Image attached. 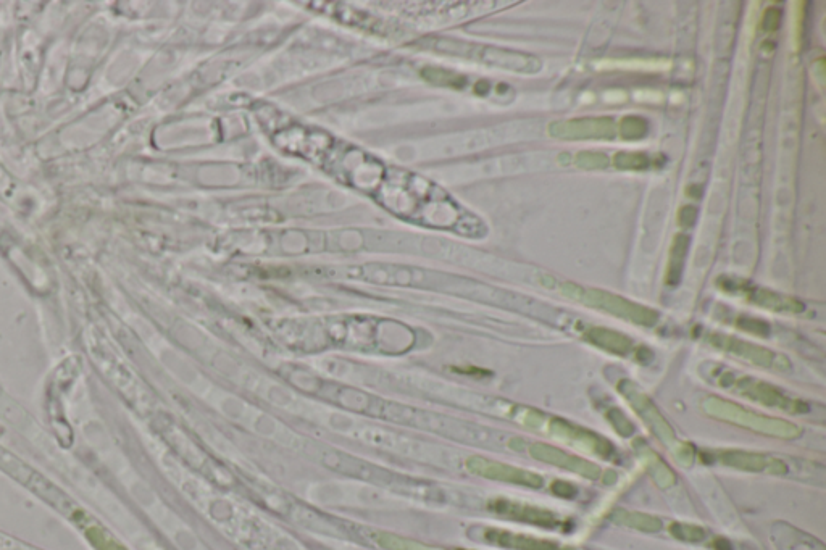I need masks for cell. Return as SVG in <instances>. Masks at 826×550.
<instances>
[{"label":"cell","mask_w":826,"mask_h":550,"mask_svg":"<svg viewBox=\"0 0 826 550\" xmlns=\"http://www.w3.org/2000/svg\"><path fill=\"white\" fill-rule=\"evenodd\" d=\"M483 538L491 544L510 550H564L560 549L555 542L547 541V539L533 538V536L512 533V531L484 530Z\"/></svg>","instance_id":"5bb4252c"},{"label":"cell","mask_w":826,"mask_h":550,"mask_svg":"<svg viewBox=\"0 0 826 550\" xmlns=\"http://www.w3.org/2000/svg\"><path fill=\"white\" fill-rule=\"evenodd\" d=\"M489 507L501 517L522 521V523H528V525L541 526V528H547V530H555V528L564 525V521L557 517V513L541 509V507H534V505L523 504V502H515V500H493Z\"/></svg>","instance_id":"7c38bea8"},{"label":"cell","mask_w":826,"mask_h":550,"mask_svg":"<svg viewBox=\"0 0 826 550\" xmlns=\"http://www.w3.org/2000/svg\"><path fill=\"white\" fill-rule=\"evenodd\" d=\"M618 391L630 402L631 409L635 410L636 415L643 420L647 430L651 431L654 438L673 455V459L683 467H691L696 459L694 447L676 436L673 426L668 423L664 413L660 412L659 407L654 404V400L647 396L635 381L628 380V378L618 381Z\"/></svg>","instance_id":"277c9868"},{"label":"cell","mask_w":826,"mask_h":550,"mask_svg":"<svg viewBox=\"0 0 826 550\" xmlns=\"http://www.w3.org/2000/svg\"><path fill=\"white\" fill-rule=\"evenodd\" d=\"M465 465H467V470L470 473L486 478V480L502 481V483L515 484V486L531 489H539L544 486L543 476L534 473V471L525 470V468L514 467L509 463L484 459V457H470Z\"/></svg>","instance_id":"ba28073f"},{"label":"cell","mask_w":826,"mask_h":550,"mask_svg":"<svg viewBox=\"0 0 826 550\" xmlns=\"http://www.w3.org/2000/svg\"><path fill=\"white\" fill-rule=\"evenodd\" d=\"M736 325H738V328H741V330L747 331V333L764 336V338L770 333V326H768L765 321L757 320V318L741 317Z\"/></svg>","instance_id":"cb8c5ba5"},{"label":"cell","mask_w":826,"mask_h":550,"mask_svg":"<svg viewBox=\"0 0 826 550\" xmlns=\"http://www.w3.org/2000/svg\"><path fill=\"white\" fill-rule=\"evenodd\" d=\"M707 380L718 388L733 392L736 396L751 400L756 404L764 405L768 409L781 410L791 415H806L810 412V405L804 400L788 396L783 389L776 388L775 384L757 380L754 376L743 375L738 371L725 367H710Z\"/></svg>","instance_id":"7a4b0ae2"},{"label":"cell","mask_w":826,"mask_h":550,"mask_svg":"<svg viewBox=\"0 0 826 550\" xmlns=\"http://www.w3.org/2000/svg\"><path fill=\"white\" fill-rule=\"evenodd\" d=\"M605 418L610 421V425L614 426V430L617 431L620 436H623V438H630V436H633V433H635L633 421L626 417L625 413L618 409V407L609 409L607 417Z\"/></svg>","instance_id":"7402d4cb"},{"label":"cell","mask_w":826,"mask_h":550,"mask_svg":"<svg viewBox=\"0 0 826 550\" xmlns=\"http://www.w3.org/2000/svg\"><path fill=\"white\" fill-rule=\"evenodd\" d=\"M552 138L564 141H586V139H614L615 123L612 118L588 117L573 120L554 121L549 125Z\"/></svg>","instance_id":"30bf717a"},{"label":"cell","mask_w":826,"mask_h":550,"mask_svg":"<svg viewBox=\"0 0 826 550\" xmlns=\"http://www.w3.org/2000/svg\"><path fill=\"white\" fill-rule=\"evenodd\" d=\"M722 288L725 291L738 292L744 294L746 299L757 307H762L765 310H772L778 313H802L804 312V304L801 300L794 299V297L783 296L780 292L770 291V289L759 288V286H751L747 283H738V281H723Z\"/></svg>","instance_id":"8fae6325"},{"label":"cell","mask_w":826,"mask_h":550,"mask_svg":"<svg viewBox=\"0 0 826 550\" xmlns=\"http://www.w3.org/2000/svg\"><path fill=\"white\" fill-rule=\"evenodd\" d=\"M778 549L780 550H825L820 542L810 538L802 531L794 530L791 526H785V530L776 531L773 534Z\"/></svg>","instance_id":"ac0fdd59"},{"label":"cell","mask_w":826,"mask_h":550,"mask_svg":"<svg viewBox=\"0 0 826 550\" xmlns=\"http://www.w3.org/2000/svg\"><path fill=\"white\" fill-rule=\"evenodd\" d=\"M780 23V9H768L767 12L764 13V18H762V28H764L765 31L778 30V26H780Z\"/></svg>","instance_id":"d4e9b609"},{"label":"cell","mask_w":826,"mask_h":550,"mask_svg":"<svg viewBox=\"0 0 826 550\" xmlns=\"http://www.w3.org/2000/svg\"><path fill=\"white\" fill-rule=\"evenodd\" d=\"M710 457L723 467L747 473H764V475L785 476L789 467L785 460L775 455L762 454L743 449H718L710 452Z\"/></svg>","instance_id":"52a82bcc"},{"label":"cell","mask_w":826,"mask_h":550,"mask_svg":"<svg viewBox=\"0 0 826 550\" xmlns=\"http://www.w3.org/2000/svg\"><path fill=\"white\" fill-rule=\"evenodd\" d=\"M552 491H554L557 496L565 497V499H572V497L576 496L575 486L567 483V481H555V483L552 484Z\"/></svg>","instance_id":"4316f807"},{"label":"cell","mask_w":826,"mask_h":550,"mask_svg":"<svg viewBox=\"0 0 826 550\" xmlns=\"http://www.w3.org/2000/svg\"><path fill=\"white\" fill-rule=\"evenodd\" d=\"M670 533H672L673 538L683 542H702L707 536L706 530L701 526L680 523V521L670 525Z\"/></svg>","instance_id":"ffe728a7"},{"label":"cell","mask_w":826,"mask_h":550,"mask_svg":"<svg viewBox=\"0 0 826 550\" xmlns=\"http://www.w3.org/2000/svg\"><path fill=\"white\" fill-rule=\"evenodd\" d=\"M618 133H620L623 139H628V141L646 138L647 121L641 117H633V115L625 117L620 121Z\"/></svg>","instance_id":"d6986e66"},{"label":"cell","mask_w":826,"mask_h":550,"mask_svg":"<svg viewBox=\"0 0 826 550\" xmlns=\"http://www.w3.org/2000/svg\"><path fill=\"white\" fill-rule=\"evenodd\" d=\"M576 165L585 170H602L609 167V157L601 152H581L576 155Z\"/></svg>","instance_id":"603a6c76"},{"label":"cell","mask_w":826,"mask_h":550,"mask_svg":"<svg viewBox=\"0 0 826 550\" xmlns=\"http://www.w3.org/2000/svg\"><path fill=\"white\" fill-rule=\"evenodd\" d=\"M688 249V236H686V234H676L675 241H673L672 250H670V262H668V286H676V284H680L681 278H683V271H685V262L686 255H688Z\"/></svg>","instance_id":"2e32d148"},{"label":"cell","mask_w":826,"mask_h":550,"mask_svg":"<svg viewBox=\"0 0 826 550\" xmlns=\"http://www.w3.org/2000/svg\"><path fill=\"white\" fill-rule=\"evenodd\" d=\"M680 225L685 226V228H693L696 225L697 221V209L694 205H685L683 209L680 210Z\"/></svg>","instance_id":"484cf974"},{"label":"cell","mask_w":826,"mask_h":550,"mask_svg":"<svg viewBox=\"0 0 826 550\" xmlns=\"http://www.w3.org/2000/svg\"><path fill=\"white\" fill-rule=\"evenodd\" d=\"M528 454H530L531 459L570 471L573 475L583 476L586 480H599L602 475L601 467L596 463L589 462V460L578 457V455L570 454L567 450L552 446L547 442H530L528 444Z\"/></svg>","instance_id":"9c48e42d"},{"label":"cell","mask_w":826,"mask_h":550,"mask_svg":"<svg viewBox=\"0 0 826 550\" xmlns=\"http://www.w3.org/2000/svg\"><path fill=\"white\" fill-rule=\"evenodd\" d=\"M510 415L514 421L536 433L546 434L555 441L564 442L586 454L596 455L599 459L614 460L617 455V450L609 439L565 418L547 415L525 405H512Z\"/></svg>","instance_id":"6da1fadb"},{"label":"cell","mask_w":826,"mask_h":550,"mask_svg":"<svg viewBox=\"0 0 826 550\" xmlns=\"http://www.w3.org/2000/svg\"><path fill=\"white\" fill-rule=\"evenodd\" d=\"M585 341L605 350V352H609V354L620 355V357H626L631 352H635L633 339L628 338L626 334L609 330V328H602V326H593V328L586 330Z\"/></svg>","instance_id":"9a60e30c"},{"label":"cell","mask_w":826,"mask_h":550,"mask_svg":"<svg viewBox=\"0 0 826 550\" xmlns=\"http://www.w3.org/2000/svg\"><path fill=\"white\" fill-rule=\"evenodd\" d=\"M706 341L715 349L722 350L725 354L733 355V357H738L744 362L752 363L756 367L776 371H788L791 368V362L785 355L778 354L775 350L767 349V347L743 341V339L733 338L728 334L710 333L707 334Z\"/></svg>","instance_id":"8992f818"},{"label":"cell","mask_w":826,"mask_h":550,"mask_svg":"<svg viewBox=\"0 0 826 550\" xmlns=\"http://www.w3.org/2000/svg\"><path fill=\"white\" fill-rule=\"evenodd\" d=\"M612 521L617 523V525L644 531V533H657V531L662 530V521L657 517L647 515V513L615 510V512L612 513Z\"/></svg>","instance_id":"e0dca14e"},{"label":"cell","mask_w":826,"mask_h":550,"mask_svg":"<svg viewBox=\"0 0 826 550\" xmlns=\"http://www.w3.org/2000/svg\"><path fill=\"white\" fill-rule=\"evenodd\" d=\"M615 167L620 170H646L649 167V159L641 152H622L615 155Z\"/></svg>","instance_id":"44dd1931"},{"label":"cell","mask_w":826,"mask_h":550,"mask_svg":"<svg viewBox=\"0 0 826 550\" xmlns=\"http://www.w3.org/2000/svg\"><path fill=\"white\" fill-rule=\"evenodd\" d=\"M560 292L568 299L585 304L586 307L601 310V312L609 313V315L630 321V323H635L638 326H644V328H652V326L659 323L660 315L657 310L633 302V300L625 299V297L617 296L614 292L585 288V286L575 283L560 284Z\"/></svg>","instance_id":"5b68a950"},{"label":"cell","mask_w":826,"mask_h":550,"mask_svg":"<svg viewBox=\"0 0 826 550\" xmlns=\"http://www.w3.org/2000/svg\"><path fill=\"white\" fill-rule=\"evenodd\" d=\"M633 450H635L639 460L644 463L647 473L651 475L652 480L659 488L670 489L675 486V471L668 467V463L651 446H647L643 439L633 442Z\"/></svg>","instance_id":"4fadbf2b"},{"label":"cell","mask_w":826,"mask_h":550,"mask_svg":"<svg viewBox=\"0 0 826 550\" xmlns=\"http://www.w3.org/2000/svg\"><path fill=\"white\" fill-rule=\"evenodd\" d=\"M701 410L712 420L738 426V428L762 434L767 438L783 439V441L801 438L802 428L793 421L762 415V413L746 409L743 405L723 399V397L707 396L701 402Z\"/></svg>","instance_id":"3957f363"}]
</instances>
